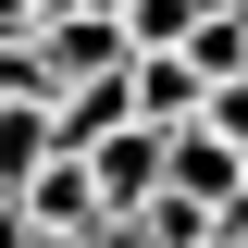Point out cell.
Masks as SVG:
<instances>
[{"instance_id":"6da1fadb","label":"cell","mask_w":248,"mask_h":248,"mask_svg":"<svg viewBox=\"0 0 248 248\" xmlns=\"http://www.w3.org/2000/svg\"><path fill=\"white\" fill-rule=\"evenodd\" d=\"M236 174H248V149H236V99H211L199 124L161 137V199H186V211H223V223H236Z\"/></svg>"},{"instance_id":"7a4b0ae2","label":"cell","mask_w":248,"mask_h":248,"mask_svg":"<svg viewBox=\"0 0 248 248\" xmlns=\"http://www.w3.org/2000/svg\"><path fill=\"white\" fill-rule=\"evenodd\" d=\"M75 174H87V199H99V223H124V211H137V199L161 186V137H149V124H112V137H99V149L75 161Z\"/></svg>"},{"instance_id":"3957f363","label":"cell","mask_w":248,"mask_h":248,"mask_svg":"<svg viewBox=\"0 0 248 248\" xmlns=\"http://www.w3.org/2000/svg\"><path fill=\"white\" fill-rule=\"evenodd\" d=\"M174 62L199 75V99H236V75H248V0H236V13H199Z\"/></svg>"},{"instance_id":"277c9868","label":"cell","mask_w":248,"mask_h":248,"mask_svg":"<svg viewBox=\"0 0 248 248\" xmlns=\"http://www.w3.org/2000/svg\"><path fill=\"white\" fill-rule=\"evenodd\" d=\"M124 236H137V248H236V223H223V211H186V199L149 186V199L124 211Z\"/></svg>"},{"instance_id":"5b68a950","label":"cell","mask_w":248,"mask_h":248,"mask_svg":"<svg viewBox=\"0 0 248 248\" xmlns=\"http://www.w3.org/2000/svg\"><path fill=\"white\" fill-rule=\"evenodd\" d=\"M37 161H50V112H0V199L25 186Z\"/></svg>"},{"instance_id":"8992f818","label":"cell","mask_w":248,"mask_h":248,"mask_svg":"<svg viewBox=\"0 0 248 248\" xmlns=\"http://www.w3.org/2000/svg\"><path fill=\"white\" fill-rule=\"evenodd\" d=\"M25 13H37V25H75V13H99V0H25Z\"/></svg>"},{"instance_id":"52a82bcc","label":"cell","mask_w":248,"mask_h":248,"mask_svg":"<svg viewBox=\"0 0 248 248\" xmlns=\"http://www.w3.org/2000/svg\"><path fill=\"white\" fill-rule=\"evenodd\" d=\"M13 37H37V13H25V0H0V50H13Z\"/></svg>"},{"instance_id":"ba28073f","label":"cell","mask_w":248,"mask_h":248,"mask_svg":"<svg viewBox=\"0 0 248 248\" xmlns=\"http://www.w3.org/2000/svg\"><path fill=\"white\" fill-rule=\"evenodd\" d=\"M25 248H50V236H25Z\"/></svg>"}]
</instances>
